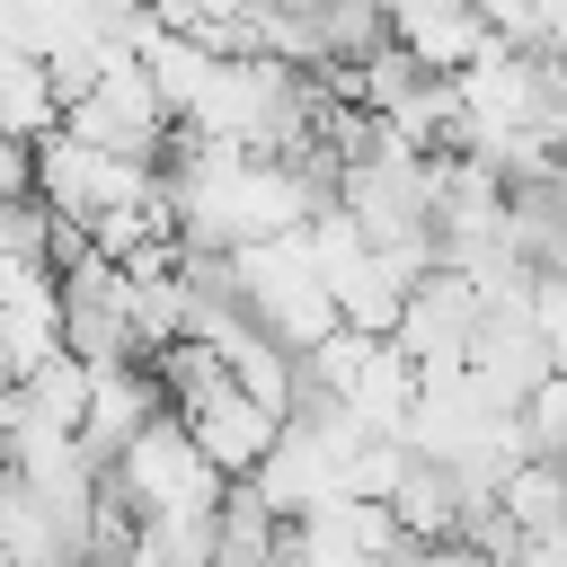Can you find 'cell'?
Returning a JSON list of instances; mask_svg holds the SVG:
<instances>
[{"label": "cell", "mask_w": 567, "mask_h": 567, "mask_svg": "<svg viewBox=\"0 0 567 567\" xmlns=\"http://www.w3.org/2000/svg\"><path fill=\"white\" fill-rule=\"evenodd\" d=\"M221 257H230V292L248 301V319H257V328H275L292 354H310V346H319V337L346 319L301 230H275V239H239V248H221Z\"/></svg>", "instance_id": "1"}, {"label": "cell", "mask_w": 567, "mask_h": 567, "mask_svg": "<svg viewBox=\"0 0 567 567\" xmlns=\"http://www.w3.org/2000/svg\"><path fill=\"white\" fill-rule=\"evenodd\" d=\"M106 487H115L133 514H221L230 470L195 443V425H186L177 408H159V416L106 461Z\"/></svg>", "instance_id": "2"}, {"label": "cell", "mask_w": 567, "mask_h": 567, "mask_svg": "<svg viewBox=\"0 0 567 567\" xmlns=\"http://www.w3.org/2000/svg\"><path fill=\"white\" fill-rule=\"evenodd\" d=\"M62 124L89 133V142H106V151H133V159H168V142H177V106H168V89L151 80L142 53H115V62L62 106Z\"/></svg>", "instance_id": "3"}, {"label": "cell", "mask_w": 567, "mask_h": 567, "mask_svg": "<svg viewBox=\"0 0 567 567\" xmlns=\"http://www.w3.org/2000/svg\"><path fill=\"white\" fill-rule=\"evenodd\" d=\"M177 416L195 425V443H204L230 478H257V461H266V452H275V434H284V408H275V399H257L239 372H221L213 390H195Z\"/></svg>", "instance_id": "4"}, {"label": "cell", "mask_w": 567, "mask_h": 567, "mask_svg": "<svg viewBox=\"0 0 567 567\" xmlns=\"http://www.w3.org/2000/svg\"><path fill=\"white\" fill-rule=\"evenodd\" d=\"M284 549H292V558H399V549H416V540H408L399 505L337 487V496H319L310 514L284 523Z\"/></svg>", "instance_id": "5"}, {"label": "cell", "mask_w": 567, "mask_h": 567, "mask_svg": "<svg viewBox=\"0 0 567 567\" xmlns=\"http://www.w3.org/2000/svg\"><path fill=\"white\" fill-rule=\"evenodd\" d=\"M478 319H487L478 284H470L461 266H425V284L408 292V310H399V328H390V337H399L416 363H470Z\"/></svg>", "instance_id": "6"}, {"label": "cell", "mask_w": 567, "mask_h": 567, "mask_svg": "<svg viewBox=\"0 0 567 567\" xmlns=\"http://www.w3.org/2000/svg\"><path fill=\"white\" fill-rule=\"evenodd\" d=\"M159 408H168L159 363H151V354H115V363H97V381H89V416H80V434H89L97 461H115Z\"/></svg>", "instance_id": "7"}, {"label": "cell", "mask_w": 567, "mask_h": 567, "mask_svg": "<svg viewBox=\"0 0 567 567\" xmlns=\"http://www.w3.org/2000/svg\"><path fill=\"white\" fill-rule=\"evenodd\" d=\"M416 381H425V363H416V354H408L399 337H372L337 408H346V416H354L363 434H408V408H416Z\"/></svg>", "instance_id": "8"}, {"label": "cell", "mask_w": 567, "mask_h": 567, "mask_svg": "<svg viewBox=\"0 0 567 567\" xmlns=\"http://www.w3.org/2000/svg\"><path fill=\"white\" fill-rule=\"evenodd\" d=\"M399 44H408L425 71H461V62H478V53L496 44V18H487L478 0H425V9L399 18Z\"/></svg>", "instance_id": "9"}, {"label": "cell", "mask_w": 567, "mask_h": 567, "mask_svg": "<svg viewBox=\"0 0 567 567\" xmlns=\"http://www.w3.org/2000/svg\"><path fill=\"white\" fill-rule=\"evenodd\" d=\"M62 80H53V62L35 53V44H0V133H18V142H44L53 124H62Z\"/></svg>", "instance_id": "10"}, {"label": "cell", "mask_w": 567, "mask_h": 567, "mask_svg": "<svg viewBox=\"0 0 567 567\" xmlns=\"http://www.w3.org/2000/svg\"><path fill=\"white\" fill-rule=\"evenodd\" d=\"M558 151H567V133H558Z\"/></svg>", "instance_id": "11"}]
</instances>
